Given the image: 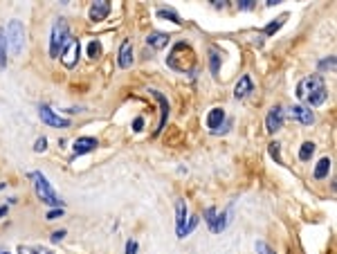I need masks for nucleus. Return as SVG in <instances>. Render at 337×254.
Here are the masks:
<instances>
[{
  "label": "nucleus",
  "mask_w": 337,
  "mask_h": 254,
  "mask_svg": "<svg viewBox=\"0 0 337 254\" xmlns=\"http://www.w3.org/2000/svg\"><path fill=\"white\" fill-rule=\"evenodd\" d=\"M297 97L308 103V108L310 106H321V103L326 101V97H328L324 79H321L319 75L304 77V79L297 84Z\"/></svg>",
  "instance_id": "nucleus-1"
},
{
  "label": "nucleus",
  "mask_w": 337,
  "mask_h": 254,
  "mask_svg": "<svg viewBox=\"0 0 337 254\" xmlns=\"http://www.w3.org/2000/svg\"><path fill=\"white\" fill-rule=\"evenodd\" d=\"M29 180H32L34 191L41 198V203H45L50 207H61V200H59V196H56V191L52 189V185L48 183V178H45L41 171H32V173H29Z\"/></svg>",
  "instance_id": "nucleus-2"
},
{
  "label": "nucleus",
  "mask_w": 337,
  "mask_h": 254,
  "mask_svg": "<svg viewBox=\"0 0 337 254\" xmlns=\"http://www.w3.org/2000/svg\"><path fill=\"white\" fill-rule=\"evenodd\" d=\"M5 36V45H9V50H12L14 56H18L20 52H23V45H25V27L20 20H12V23L7 25V29L3 32Z\"/></svg>",
  "instance_id": "nucleus-3"
},
{
  "label": "nucleus",
  "mask_w": 337,
  "mask_h": 254,
  "mask_svg": "<svg viewBox=\"0 0 337 254\" xmlns=\"http://www.w3.org/2000/svg\"><path fill=\"white\" fill-rule=\"evenodd\" d=\"M70 29L63 20H56L54 27H52V36H50V54L52 56H59L61 52L65 50V45L70 43Z\"/></svg>",
  "instance_id": "nucleus-4"
},
{
  "label": "nucleus",
  "mask_w": 337,
  "mask_h": 254,
  "mask_svg": "<svg viewBox=\"0 0 337 254\" xmlns=\"http://www.w3.org/2000/svg\"><path fill=\"white\" fill-rule=\"evenodd\" d=\"M39 117L43 119L45 124L54 126V128H67V126H70V119H67V117H61L59 113H54L50 106H41V108H39Z\"/></svg>",
  "instance_id": "nucleus-5"
},
{
  "label": "nucleus",
  "mask_w": 337,
  "mask_h": 254,
  "mask_svg": "<svg viewBox=\"0 0 337 254\" xmlns=\"http://www.w3.org/2000/svg\"><path fill=\"white\" fill-rule=\"evenodd\" d=\"M283 119H286V111L281 106H272L266 117V128L268 133H277L283 128Z\"/></svg>",
  "instance_id": "nucleus-6"
},
{
  "label": "nucleus",
  "mask_w": 337,
  "mask_h": 254,
  "mask_svg": "<svg viewBox=\"0 0 337 254\" xmlns=\"http://www.w3.org/2000/svg\"><path fill=\"white\" fill-rule=\"evenodd\" d=\"M79 52H81V43L79 39L70 41V43L65 45V50L61 52V63L65 65V68H74L77 61H79Z\"/></svg>",
  "instance_id": "nucleus-7"
},
{
  "label": "nucleus",
  "mask_w": 337,
  "mask_h": 254,
  "mask_svg": "<svg viewBox=\"0 0 337 254\" xmlns=\"http://www.w3.org/2000/svg\"><path fill=\"white\" fill-rule=\"evenodd\" d=\"M186 221H189V209H186V203L184 200H178L175 203V234H178V238H184L186 232Z\"/></svg>",
  "instance_id": "nucleus-8"
},
{
  "label": "nucleus",
  "mask_w": 337,
  "mask_h": 254,
  "mask_svg": "<svg viewBox=\"0 0 337 254\" xmlns=\"http://www.w3.org/2000/svg\"><path fill=\"white\" fill-rule=\"evenodd\" d=\"M288 115L292 117V119H297L299 124H304V126L315 124V113L310 111L308 106H292V108H288Z\"/></svg>",
  "instance_id": "nucleus-9"
},
{
  "label": "nucleus",
  "mask_w": 337,
  "mask_h": 254,
  "mask_svg": "<svg viewBox=\"0 0 337 254\" xmlns=\"http://www.w3.org/2000/svg\"><path fill=\"white\" fill-rule=\"evenodd\" d=\"M90 20L92 23H99V20H106V16L110 14V3L108 0H97V3L90 5Z\"/></svg>",
  "instance_id": "nucleus-10"
},
{
  "label": "nucleus",
  "mask_w": 337,
  "mask_h": 254,
  "mask_svg": "<svg viewBox=\"0 0 337 254\" xmlns=\"http://www.w3.org/2000/svg\"><path fill=\"white\" fill-rule=\"evenodd\" d=\"M97 147H99V142H97L95 137H79L72 144V151H74V155H84V153L95 151Z\"/></svg>",
  "instance_id": "nucleus-11"
},
{
  "label": "nucleus",
  "mask_w": 337,
  "mask_h": 254,
  "mask_svg": "<svg viewBox=\"0 0 337 254\" xmlns=\"http://www.w3.org/2000/svg\"><path fill=\"white\" fill-rule=\"evenodd\" d=\"M119 68H131L133 65V43L131 41H124L122 48H119Z\"/></svg>",
  "instance_id": "nucleus-12"
},
{
  "label": "nucleus",
  "mask_w": 337,
  "mask_h": 254,
  "mask_svg": "<svg viewBox=\"0 0 337 254\" xmlns=\"http://www.w3.org/2000/svg\"><path fill=\"white\" fill-rule=\"evenodd\" d=\"M252 90H254L252 79H250L247 75H243L241 79L236 81V86H234V97H236V99H243V97H247Z\"/></svg>",
  "instance_id": "nucleus-13"
},
{
  "label": "nucleus",
  "mask_w": 337,
  "mask_h": 254,
  "mask_svg": "<svg viewBox=\"0 0 337 254\" xmlns=\"http://www.w3.org/2000/svg\"><path fill=\"white\" fill-rule=\"evenodd\" d=\"M153 92V97L160 101V108H162V119H160V124H158V131L155 133H162V128L167 126V119H169V101H167V97L162 95L160 90H151Z\"/></svg>",
  "instance_id": "nucleus-14"
},
{
  "label": "nucleus",
  "mask_w": 337,
  "mask_h": 254,
  "mask_svg": "<svg viewBox=\"0 0 337 254\" xmlns=\"http://www.w3.org/2000/svg\"><path fill=\"white\" fill-rule=\"evenodd\" d=\"M169 41H171V36L164 34V32H151L146 36V43L151 45L153 50H164L169 45Z\"/></svg>",
  "instance_id": "nucleus-15"
},
{
  "label": "nucleus",
  "mask_w": 337,
  "mask_h": 254,
  "mask_svg": "<svg viewBox=\"0 0 337 254\" xmlns=\"http://www.w3.org/2000/svg\"><path fill=\"white\" fill-rule=\"evenodd\" d=\"M222 122H225V111H222V108H211L209 115H207V126H209V131H218Z\"/></svg>",
  "instance_id": "nucleus-16"
},
{
  "label": "nucleus",
  "mask_w": 337,
  "mask_h": 254,
  "mask_svg": "<svg viewBox=\"0 0 337 254\" xmlns=\"http://www.w3.org/2000/svg\"><path fill=\"white\" fill-rule=\"evenodd\" d=\"M328 171H330V160L328 158H321L319 162H317V167H315V178H317V180L326 178V175H328Z\"/></svg>",
  "instance_id": "nucleus-17"
},
{
  "label": "nucleus",
  "mask_w": 337,
  "mask_h": 254,
  "mask_svg": "<svg viewBox=\"0 0 337 254\" xmlns=\"http://www.w3.org/2000/svg\"><path fill=\"white\" fill-rule=\"evenodd\" d=\"M209 68H211V75H218L220 72V54L216 48L209 50Z\"/></svg>",
  "instance_id": "nucleus-18"
},
{
  "label": "nucleus",
  "mask_w": 337,
  "mask_h": 254,
  "mask_svg": "<svg viewBox=\"0 0 337 254\" xmlns=\"http://www.w3.org/2000/svg\"><path fill=\"white\" fill-rule=\"evenodd\" d=\"M313 153H315V144H313V142H304L302 149H299V160L308 162V160L313 158Z\"/></svg>",
  "instance_id": "nucleus-19"
},
{
  "label": "nucleus",
  "mask_w": 337,
  "mask_h": 254,
  "mask_svg": "<svg viewBox=\"0 0 337 254\" xmlns=\"http://www.w3.org/2000/svg\"><path fill=\"white\" fill-rule=\"evenodd\" d=\"M286 18H288V14H283V16H279L277 20H274V23L266 25V29H263V32H266L268 36H270V34H274V32H279V29L283 27V23H286Z\"/></svg>",
  "instance_id": "nucleus-20"
},
{
  "label": "nucleus",
  "mask_w": 337,
  "mask_h": 254,
  "mask_svg": "<svg viewBox=\"0 0 337 254\" xmlns=\"http://www.w3.org/2000/svg\"><path fill=\"white\" fill-rule=\"evenodd\" d=\"M88 56H90L92 61H95V59H99V56H101V43H99L97 39L88 43Z\"/></svg>",
  "instance_id": "nucleus-21"
},
{
  "label": "nucleus",
  "mask_w": 337,
  "mask_h": 254,
  "mask_svg": "<svg viewBox=\"0 0 337 254\" xmlns=\"http://www.w3.org/2000/svg\"><path fill=\"white\" fill-rule=\"evenodd\" d=\"M158 16H160V18H171L173 23H178V25L182 23V20H180V16L173 12V9H158Z\"/></svg>",
  "instance_id": "nucleus-22"
},
{
  "label": "nucleus",
  "mask_w": 337,
  "mask_h": 254,
  "mask_svg": "<svg viewBox=\"0 0 337 254\" xmlns=\"http://www.w3.org/2000/svg\"><path fill=\"white\" fill-rule=\"evenodd\" d=\"M270 155L277 160V164H283V160H281V144H279V142L270 144Z\"/></svg>",
  "instance_id": "nucleus-23"
},
{
  "label": "nucleus",
  "mask_w": 337,
  "mask_h": 254,
  "mask_svg": "<svg viewBox=\"0 0 337 254\" xmlns=\"http://www.w3.org/2000/svg\"><path fill=\"white\" fill-rule=\"evenodd\" d=\"M216 216H218V211H216L214 207H209V209L205 211V223L211 227V225H214V221H216Z\"/></svg>",
  "instance_id": "nucleus-24"
},
{
  "label": "nucleus",
  "mask_w": 337,
  "mask_h": 254,
  "mask_svg": "<svg viewBox=\"0 0 337 254\" xmlns=\"http://www.w3.org/2000/svg\"><path fill=\"white\" fill-rule=\"evenodd\" d=\"M7 65V54H5V36L0 34V68Z\"/></svg>",
  "instance_id": "nucleus-25"
},
{
  "label": "nucleus",
  "mask_w": 337,
  "mask_h": 254,
  "mask_svg": "<svg viewBox=\"0 0 337 254\" xmlns=\"http://www.w3.org/2000/svg\"><path fill=\"white\" fill-rule=\"evenodd\" d=\"M256 252H258V254H274L272 247H270L268 243H263V241H258V243H256Z\"/></svg>",
  "instance_id": "nucleus-26"
},
{
  "label": "nucleus",
  "mask_w": 337,
  "mask_h": 254,
  "mask_svg": "<svg viewBox=\"0 0 337 254\" xmlns=\"http://www.w3.org/2000/svg\"><path fill=\"white\" fill-rule=\"evenodd\" d=\"M198 225V216H189V221H186V227H184V232H186V236L191 234V230Z\"/></svg>",
  "instance_id": "nucleus-27"
},
{
  "label": "nucleus",
  "mask_w": 337,
  "mask_h": 254,
  "mask_svg": "<svg viewBox=\"0 0 337 254\" xmlns=\"http://www.w3.org/2000/svg\"><path fill=\"white\" fill-rule=\"evenodd\" d=\"M61 216H63V209H61V207H54V209H50V211H48V221L61 219Z\"/></svg>",
  "instance_id": "nucleus-28"
},
{
  "label": "nucleus",
  "mask_w": 337,
  "mask_h": 254,
  "mask_svg": "<svg viewBox=\"0 0 337 254\" xmlns=\"http://www.w3.org/2000/svg\"><path fill=\"white\" fill-rule=\"evenodd\" d=\"M45 149H48V139H45V137H39V139H36V144H34V151H45Z\"/></svg>",
  "instance_id": "nucleus-29"
},
{
  "label": "nucleus",
  "mask_w": 337,
  "mask_h": 254,
  "mask_svg": "<svg viewBox=\"0 0 337 254\" xmlns=\"http://www.w3.org/2000/svg\"><path fill=\"white\" fill-rule=\"evenodd\" d=\"M319 68H321V70H326V68H330V70H333V68H335V56H330V59L321 61V63H319Z\"/></svg>",
  "instance_id": "nucleus-30"
},
{
  "label": "nucleus",
  "mask_w": 337,
  "mask_h": 254,
  "mask_svg": "<svg viewBox=\"0 0 337 254\" xmlns=\"http://www.w3.org/2000/svg\"><path fill=\"white\" fill-rule=\"evenodd\" d=\"M142 128H144V119L142 117H137V119H135V122H133V131H142Z\"/></svg>",
  "instance_id": "nucleus-31"
},
{
  "label": "nucleus",
  "mask_w": 337,
  "mask_h": 254,
  "mask_svg": "<svg viewBox=\"0 0 337 254\" xmlns=\"http://www.w3.org/2000/svg\"><path fill=\"white\" fill-rule=\"evenodd\" d=\"M135 250H137V243H135V241H128V243H126V254H135Z\"/></svg>",
  "instance_id": "nucleus-32"
},
{
  "label": "nucleus",
  "mask_w": 337,
  "mask_h": 254,
  "mask_svg": "<svg viewBox=\"0 0 337 254\" xmlns=\"http://www.w3.org/2000/svg\"><path fill=\"white\" fill-rule=\"evenodd\" d=\"M63 236H65V230H59V232H54V234H52V241H54V243H59Z\"/></svg>",
  "instance_id": "nucleus-33"
},
{
  "label": "nucleus",
  "mask_w": 337,
  "mask_h": 254,
  "mask_svg": "<svg viewBox=\"0 0 337 254\" xmlns=\"http://www.w3.org/2000/svg\"><path fill=\"white\" fill-rule=\"evenodd\" d=\"M241 7H243V9H250V7H252V0H243Z\"/></svg>",
  "instance_id": "nucleus-34"
},
{
  "label": "nucleus",
  "mask_w": 337,
  "mask_h": 254,
  "mask_svg": "<svg viewBox=\"0 0 337 254\" xmlns=\"http://www.w3.org/2000/svg\"><path fill=\"white\" fill-rule=\"evenodd\" d=\"M3 214H7V207H0V216Z\"/></svg>",
  "instance_id": "nucleus-35"
},
{
  "label": "nucleus",
  "mask_w": 337,
  "mask_h": 254,
  "mask_svg": "<svg viewBox=\"0 0 337 254\" xmlns=\"http://www.w3.org/2000/svg\"><path fill=\"white\" fill-rule=\"evenodd\" d=\"M0 254H9V252H0Z\"/></svg>",
  "instance_id": "nucleus-36"
}]
</instances>
